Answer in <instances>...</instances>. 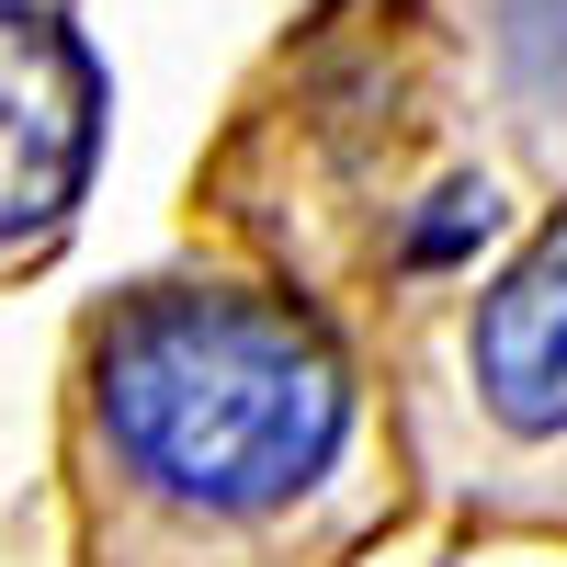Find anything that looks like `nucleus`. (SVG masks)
Instances as JSON below:
<instances>
[{"instance_id": "1", "label": "nucleus", "mask_w": 567, "mask_h": 567, "mask_svg": "<svg viewBox=\"0 0 567 567\" xmlns=\"http://www.w3.org/2000/svg\"><path fill=\"white\" fill-rule=\"evenodd\" d=\"M91 567H318L363 523V398L250 284H136L80 341Z\"/></svg>"}, {"instance_id": "2", "label": "nucleus", "mask_w": 567, "mask_h": 567, "mask_svg": "<svg viewBox=\"0 0 567 567\" xmlns=\"http://www.w3.org/2000/svg\"><path fill=\"white\" fill-rule=\"evenodd\" d=\"M454 420L465 499L477 477L523 523H567V205L511 250L454 329Z\"/></svg>"}, {"instance_id": "3", "label": "nucleus", "mask_w": 567, "mask_h": 567, "mask_svg": "<svg viewBox=\"0 0 567 567\" xmlns=\"http://www.w3.org/2000/svg\"><path fill=\"white\" fill-rule=\"evenodd\" d=\"M91 136H103V80H91L80 34L45 0H0V272L69 239Z\"/></svg>"}]
</instances>
